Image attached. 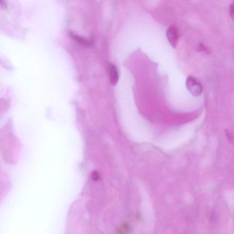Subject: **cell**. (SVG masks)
<instances>
[{
  "label": "cell",
  "instance_id": "1",
  "mask_svg": "<svg viewBox=\"0 0 234 234\" xmlns=\"http://www.w3.org/2000/svg\"><path fill=\"white\" fill-rule=\"evenodd\" d=\"M186 85L188 90L194 96L197 97L202 93L203 90L202 85L193 76L187 77Z\"/></svg>",
  "mask_w": 234,
  "mask_h": 234
},
{
  "label": "cell",
  "instance_id": "2",
  "mask_svg": "<svg viewBox=\"0 0 234 234\" xmlns=\"http://www.w3.org/2000/svg\"><path fill=\"white\" fill-rule=\"evenodd\" d=\"M108 72L111 84L112 86H116L119 79V72L117 67L114 64L110 63L108 66Z\"/></svg>",
  "mask_w": 234,
  "mask_h": 234
},
{
  "label": "cell",
  "instance_id": "3",
  "mask_svg": "<svg viewBox=\"0 0 234 234\" xmlns=\"http://www.w3.org/2000/svg\"><path fill=\"white\" fill-rule=\"evenodd\" d=\"M166 35L171 45L173 48L176 47L179 37L176 28L174 27H169L166 32Z\"/></svg>",
  "mask_w": 234,
  "mask_h": 234
},
{
  "label": "cell",
  "instance_id": "4",
  "mask_svg": "<svg viewBox=\"0 0 234 234\" xmlns=\"http://www.w3.org/2000/svg\"><path fill=\"white\" fill-rule=\"evenodd\" d=\"M69 34L70 37H72V39H74L78 43L83 45L90 46L92 44V41L91 40H88L85 37L80 36L75 34L74 32L69 31Z\"/></svg>",
  "mask_w": 234,
  "mask_h": 234
},
{
  "label": "cell",
  "instance_id": "5",
  "mask_svg": "<svg viewBox=\"0 0 234 234\" xmlns=\"http://www.w3.org/2000/svg\"><path fill=\"white\" fill-rule=\"evenodd\" d=\"M229 11L232 20L234 22V5H231L229 6Z\"/></svg>",
  "mask_w": 234,
  "mask_h": 234
},
{
  "label": "cell",
  "instance_id": "6",
  "mask_svg": "<svg viewBox=\"0 0 234 234\" xmlns=\"http://www.w3.org/2000/svg\"><path fill=\"white\" fill-rule=\"evenodd\" d=\"M92 177L94 180H98L99 178L98 173L97 172H94L92 173Z\"/></svg>",
  "mask_w": 234,
  "mask_h": 234
},
{
  "label": "cell",
  "instance_id": "7",
  "mask_svg": "<svg viewBox=\"0 0 234 234\" xmlns=\"http://www.w3.org/2000/svg\"><path fill=\"white\" fill-rule=\"evenodd\" d=\"M233 5H234V4H233Z\"/></svg>",
  "mask_w": 234,
  "mask_h": 234
}]
</instances>
